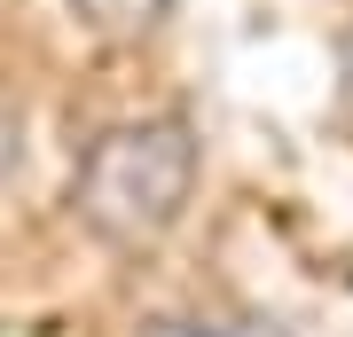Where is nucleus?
<instances>
[{
	"label": "nucleus",
	"mask_w": 353,
	"mask_h": 337,
	"mask_svg": "<svg viewBox=\"0 0 353 337\" xmlns=\"http://www.w3.org/2000/svg\"><path fill=\"white\" fill-rule=\"evenodd\" d=\"M204 173V141L189 110H150L126 125H102L71 173V212L94 243L110 251H141L157 236H173L181 212L196 196Z\"/></svg>",
	"instance_id": "1"
},
{
	"label": "nucleus",
	"mask_w": 353,
	"mask_h": 337,
	"mask_svg": "<svg viewBox=\"0 0 353 337\" xmlns=\"http://www.w3.org/2000/svg\"><path fill=\"white\" fill-rule=\"evenodd\" d=\"M79 8H87L102 32H141V24H157L165 0H79Z\"/></svg>",
	"instance_id": "3"
},
{
	"label": "nucleus",
	"mask_w": 353,
	"mask_h": 337,
	"mask_svg": "<svg viewBox=\"0 0 353 337\" xmlns=\"http://www.w3.org/2000/svg\"><path fill=\"white\" fill-rule=\"evenodd\" d=\"M141 337H290L267 314H157L141 322Z\"/></svg>",
	"instance_id": "2"
},
{
	"label": "nucleus",
	"mask_w": 353,
	"mask_h": 337,
	"mask_svg": "<svg viewBox=\"0 0 353 337\" xmlns=\"http://www.w3.org/2000/svg\"><path fill=\"white\" fill-rule=\"evenodd\" d=\"M338 118L353 125V24L338 32Z\"/></svg>",
	"instance_id": "4"
},
{
	"label": "nucleus",
	"mask_w": 353,
	"mask_h": 337,
	"mask_svg": "<svg viewBox=\"0 0 353 337\" xmlns=\"http://www.w3.org/2000/svg\"><path fill=\"white\" fill-rule=\"evenodd\" d=\"M0 337H39V329H16V322H0Z\"/></svg>",
	"instance_id": "5"
}]
</instances>
